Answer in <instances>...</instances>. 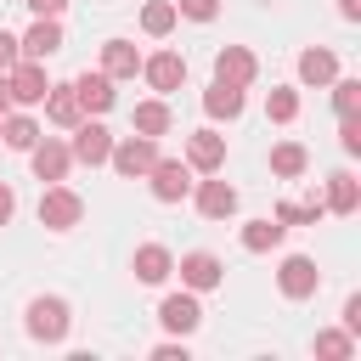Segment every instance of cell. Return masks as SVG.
Listing matches in <instances>:
<instances>
[{"label":"cell","instance_id":"39","mask_svg":"<svg viewBox=\"0 0 361 361\" xmlns=\"http://www.w3.org/2000/svg\"><path fill=\"white\" fill-rule=\"evenodd\" d=\"M338 17L344 23H361V0H338Z\"/></svg>","mask_w":361,"mask_h":361},{"label":"cell","instance_id":"38","mask_svg":"<svg viewBox=\"0 0 361 361\" xmlns=\"http://www.w3.org/2000/svg\"><path fill=\"white\" fill-rule=\"evenodd\" d=\"M152 355H158V361H186V344H158Z\"/></svg>","mask_w":361,"mask_h":361},{"label":"cell","instance_id":"30","mask_svg":"<svg viewBox=\"0 0 361 361\" xmlns=\"http://www.w3.org/2000/svg\"><path fill=\"white\" fill-rule=\"evenodd\" d=\"M265 118L293 124V118H299V90H271V96H265Z\"/></svg>","mask_w":361,"mask_h":361},{"label":"cell","instance_id":"31","mask_svg":"<svg viewBox=\"0 0 361 361\" xmlns=\"http://www.w3.org/2000/svg\"><path fill=\"white\" fill-rule=\"evenodd\" d=\"M333 107H338V118L355 113L361 107V79H333Z\"/></svg>","mask_w":361,"mask_h":361},{"label":"cell","instance_id":"11","mask_svg":"<svg viewBox=\"0 0 361 361\" xmlns=\"http://www.w3.org/2000/svg\"><path fill=\"white\" fill-rule=\"evenodd\" d=\"M73 96H79V113H90V118H102V113L118 102V90H113L107 73H79V79H73Z\"/></svg>","mask_w":361,"mask_h":361},{"label":"cell","instance_id":"20","mask_svg":"<svg viewBox=\"0 0 361 361\" xmlns=\"http://www.w3.org/2000/svg\"><path fill=\"white\" fill-rule=\"evenodd\" d=\"M333 214H355L361 209V186H355V175L350 169H338V175H327V197H322Z\"/></svg>","mask_w":361,"mask_h":361},{"label":"cell","instance_id":"2","mask_svg":"<svg viewBox=\"0 0 361 361\" xmlns=\"http://www.w3.org/2000/svg\"><path fill=\"white\" fill-rule=\"evenodd\" d=\"M79 214H85V203H79V192H68V186H45V197H39V226L45 231H73L79 226Z\"/></svg>","mask_w":361,"mask_h":361},{"label":"cell","instance_id":"5","mask_svg":"<svg viewBox=\"0 0 361 361\" xmlns=\"http://www.w3.org/2000/svg\"><path fill=\"white\" fill-rule=\"evenodd\" d=\"M6 85H11V107H39V102H45V90H51L45 62H17V68L6 73Z\"/></svg>","mask_w":361,"mask_h":361},{"label":"cell","instance_id":"40","mask_svg":"<svg viewBox=\"0 0 361 361\" xmlns=\"http://www.w3.org/2000/svg\"><path fill=\"white\" fill-rule=\"evenodd\" d=\"M11 113V85H6V73H0V118Z\"/></svg>","mask_w":361,"mask_h":361},{"label":"cell","instance_id":"3","mask_svg":"<svg viewBox=\"0 0 361 361\" xmlns=\"http://www.w3.org/2000/svg\"><path fill=\"white\" fill-rule=\"evenodd\" d=\"M28 333H34L39 344H62V338H68V305L51 299V293L28 299Z\"/></svg>","mask_w":361,"mask_h":361},{"label":"cell","instance_id":"19","mask_svg":"<svg viewBox=\"0 0 361 361\" xmlns=\"http://www.w3.org/2000/svg\"><path fill=\"white\" fill-rule=\"evenodd\" d=\"M45 118L51 124H62V130H73L85 113H79V96H73V85H51L45 90Z\"/></svg>","mask_w":361,"mask_h":361},{"label":"cell","instance_id":"22","mask_svg":"<svg viewBox=\"0 0 361 361\" xmlns=\"http://www.w3.org/2000/svg\"><path fill=\"white\" fill-rule=\"evenodd\" d=\"M299 79L305 85H333L338 79V56L333 51H299Z\"/></svg>","mask_w":361,"mask_h":361},{"label":"cell","instance_id":"27","mask_svg":"<svg viewBox=\"0 0 361 361\" xmlns=\"http://www.w3.org/2000/svg\"><path fill=\"white\" fill-rule=\"evenodd\" d=\"M305 164H310V152H305L299 141H282V147H271V169H276L282 180H293V175H305Z\"/></svg>","mask_w":361,"mask_h":361},{"label":"cell","instance_id":"26","mask_svg":"<svg viewBox=\"0 0 361 361\" xmlns=\"http://www.w3.org/2000/svg\"><path fill=\"white\" fill-rule=\"evenodd\" d=\"M164 130H169V107H164V96L141 102V107H135V135H152V141H158Z\"/></svg>","mask_w":361,"mask_h":361},{"label":"cell","instance_id":"18","mask_svg":"<svg viewBox=\"0 0 361 361\" xmlns=\"http://www.w3.org/2000/svg\"><path fill=\"white\" fill-rule=\"evenodd\" d=\"M102 73H107V79H135V73H141L135 45H130V39H107V45H102Z\"/></svg>","mask_w":361,"mask_h":361},{"label":"cell","instance_id":"35","mask_svg":"<svg viewBox=\"0 0 361 361\" xmlns=\"http://www.w3.org/2000/svg\"><path fill=\"white\" fill-rule=\"evenodd\" d=\"M23 6H28L34 17H62V11H68V0H23Z\"/></svg>","mask_w":361,"mask_h":361},{"label":"cell","instance_id":"33","mask_svg":"<svg viewBox=\"0 0 361 361\" xmlns=\"http://www.w3.org/2000/svg\"><path fill=\"white\" fill-rule=\"evenodd\" d=\"M338 147H344L350 158L361 152V118H355V113H344V118H338Z\"/></svg>","mask_w":361,"mask_h":361},{"label":"cell","instance_id":"12","mask_svg":"<svg viewBox=\"0 0 361 361\" xmlns=\"http://www.w3.org/2000/svg\"><path fill=\"white\" fill-rule=\"evenodd\" d=\"M68 152H73L79 164H90V169H96V164H107V152H113V135H107L96 118H90V124L79 118V124H73V147H68Z\"/></svg>","mask_w":361,"mask_h":361},{"label":"cell","instance_id":"16","mask_svg":"<svg viewBox=\"0 0 361 361\" xmlns=\"http://www.w3.org/2000/svg\"><path fill=\"white\" fill-rule=\"evenodd\" d=\"M197 214H203V220L237 214V186H231V180H197Z\"/></svg>","mask_w":361,"mask_h":361},{"label":"cell","instance_id":"21","mask_svg":"<svg viewBox=\"0 0 361 361\" xmlns=\"http://www.w3.org/2000/svg\"><path fill=\"white\" fill-rule=\"evenodd\" d=\"M203 113H209V118H237V113H243V90L226 85V79H214V85L203 90Z\"/></svg>","mask_w":361,"mask_h":361},{"label":"cell","instance_id":"36","mask_svg":"<svg viewBox=\"0 0 361 361\" xmlns=\"http://www.w3.org/2000/svg\"><path fill=\"white\" fill-rule=\"evenodd\" d=\"M344 333H361V299L355 293L344 299Z\"/></svg>","mask_w":361,"mask_h":361},{"label":"cell","instance_id":"34","mask_svg":"<svg viewBox=\"0 0 361 361\" xmlns=\"http://www.w3.org/2000/svg\"><path fill=\"white\" fill-rule=\"evenodd\" d=\"M17 62H23V51H17V34H6V28H0V73H11Z\"/></svg>","mask_w":361,"mask_h":361},{"label":"cell","instance_id":"25","mask_svg":"<svg viewBox=\"0 0 361 361\" xmlns=\"http://www.w3.org/2000/svg\"><path fill=\"white\" fill-rule=\"evenodd\" d=\"M175 23H180V11H175V0H147V6H141V28H147L152 39H164V34L175 28Z\"/></svg>","mask_w":361,"mask_h":361},{"label":"cell","instance_id":"1","mask_svg":"<svg viewBox=\"0 0 361 361\" xmlns=\"http://www.w3.org/2000/svg\"><path fill=\"white\" fill-rule=\"evenodd\" d=\"M107 164H113L124 180H135V175H147V169L158 164V141H152V135H124V141H113Z\"/></svg>","mask_w":361,"mask_h":361},{"label":"cell","instance_id":"9","mask_svg":"<svg viewBox=\"0 0 361 361\" xmlns=\"http://www.w3.org/2000/svg\"><path fill=\"white\" fill-rule=\"evenodd\" d=\"M158 322H164L169 333H180V338H186V333H197V322H203L197 293H192V288H186V293H169V299L158 305Z\"/></svg>","mask_w":361,"mask_h":361},{"label":"cell","instance_id":"14","mask_svg":"<svg viewBox=\"0 0 361 361\" xmlns=\"http://www.w3.org/2000/svg\"><path fill=\"white\" fill-rule=\"evenodd\" d=\"M141 73H147L152 90H180V79H186V56H180V51H158V56L141 62Z\"/></svg>","mask_w":361,"mask_h":361},{"label":"cell","instance_id":"10","mask_svg":"<svg viewBox=\"0 0 361 361\" xmlns=\"http://www.w3.org/2000/svg\"><path fill=\"white\" fill-rule=\"evenodd\" d=\"M254 73H259V62H254L248 45H226V51L214 56V79H226V85H237V90H248Z\"/></svg>","mask_w":361,"mask_h":361},{"label":"cell","instance_id":"13","mask_svg":"<svg viewBox=\"0 0 361 361\" xmlns=\"http://www.w3.org/2000/svg\"><path fill=\"white\" fill-rule=\"evenodd\" d=\"M186 164L203 169V175H220V164H226V135H214V130H192V135H186Z\"/></svg>","mask_w":361,"mask_h":361},{"label":"cell","instance_id":"23","mask_svg":"<svg viewBox=\"0 0 361 361\" xmlns=\"http://www.w3.org/2000/svg\"><path fill=\"white\" fill-rule=\"evenodd\" d=\"M0 141L17 147V152H28V147L39 141V124H34L28 113H6V118H0Z\"/></svg>","mask_w":361,"mask_h":361},{"label":"cell","instance_id":"32","mask_svg":"<svg viewBox=\"0 0 361 361\" xmlns=\"http://www.w3.org/2000/svg\"><path fill=\"white\" fill-rule=\"evenodd\" d=\"M175 11L192 17V23H214L220 17V0H175Z\"/></svg>","mask_w":361,"mask_h":361},{"label":"cell","instance_id":"6","mask_svg":"<svg viewBox=\"0 0 361 361\" xmlns=\"http://www.w3.org/2000/svg\"><path fill=\"white\" fill-rule=\"evenodd\" d=\"M175 271H180V282H186L192 293H209V288H220V282H226V265H220L209 248H192V254H180V265H175Z\"/></svg>","mask_w":361,"mask_h":361},{"label":"cell","instance_id":"15","mask_svg":"<svg viewBox=\"0 0 361 361\" xmlns=\"http://www.w3.org/2000/svg\"><path fill=\"white\" fill-rule=\"evenodd\" d=\"M28 164H34V175H39V180H62V175H68V164H73V152H68L62 141H51V135H45V141H34V147H28Z\"/></svg>","mask_w":361,"mask_h":361},{"label":"cell","instance_id":"29","mask_svg":"<svg viewBox=\"0 0 361 361\" xmlns=\"http://www.w3.org/2000/svg\"><path fill=\"white\" fill-rule=\"evenodd\" d=\"M316 355H327V361H350V355H355V333H338V327L316 333Z\"/></svg>","mask_w":361,"mask_h":361},{"label":"cell","instance_id":"4","mask_svg":"<svg viewBox=\"0 0 361 361\" xmlns=\"http://www.w3.org/2000/svg\"><path fill=\"white\" fill-rule=\"evenodd\" d=\"M147 180H152V197H158V203H180V197L192 192V164H180V158H158V164L147 169Z\"/></svg>","mask_w":361,"mask_h":361},{"label":"cell","instance_id":"7","mask_svg":"<svg viewBox=\"0 0 361 361\" xmlns=\"http://www.w3.org/2000/svg\"><path fill=\"white\" fill-rule=\"evenodd\" d=\"M17 51H23V62H45V56H56V51H62V23H56V17H34V28L17 39Z\"/></svg>","mask_w":361,"mask_h":361},{"label":"cell","instance_id":"28","mask_svg":"<svg viewBox=\"0 0 361 361\" xmlns=\"http://www.w3.org/2000/svg\"><path fill=\"white\" fill-rule=\"evenodd\" d=\"M322 214H327L322 197H310V203H276V220H282V226H316Z\"/></svg>","mask_w":361,"mask_h":361},{"label":"cell","instance_id":"37","mask_svg":"<svg viewBox=\"0 0 361 361\" xmlns=\"http://www.w3.org/2000/svg\"><path fill=\"white\" fill-rule=\"evenodd\" d=\"M11 214H17V192L0 180V226H11Z\"/></svg>","mask_w":361,"mask_h":361},{"label":"cell","instance_id":"8","mask_svg":"<svg viewBox=\"0 0 361 361\" xmlns=\"http://www.w3.org/2000/svg\"><path fill=\"white\" fill-rule=\"evenodd\" d=\"M316 282H322V271H316V259H305V254H288L282 271H276V288H282L288 299H310Z\"/></svg>","mask_w":361,"mask_h":361},{"label":"cell","instance_id":"24","mask_svg":"<svg viewBox=\"0 0 361 361\" xmlns=\"http://www.w3.org/2000/svg\"><path fill=\"white\" fill-rule=\"evenodd\" d=\"M282 237H288L282 220H248V226H243V248H248V254H265V248H276Z\"/></svg>","mask_w":361,"mask_h":361},{"label":"cell","instance_id":"17","mask_svg":"<svg viewBox=\"0 0 361 361\" xmlns=\"http://www.w3.org/2000/svg\"><path fill=\"white\" fill-rule=\"evenodd\" d=\"M169 271H175V254H169L164 243H141V248H135V282L158 288V282H164Z\"/></svg>","mask_w":361,"mask_h":361}]
</instances>
